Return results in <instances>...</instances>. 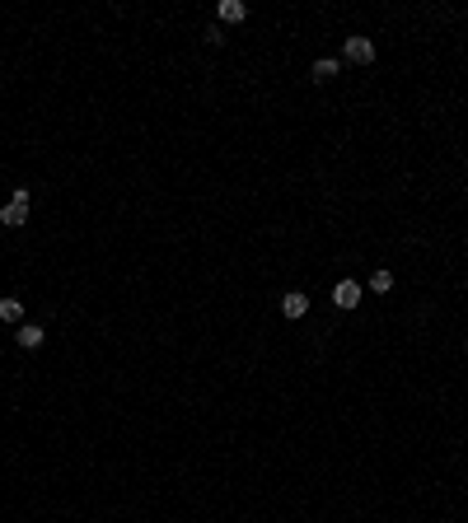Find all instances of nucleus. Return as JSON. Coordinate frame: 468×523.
<instances>
[{"mask_svg":"<svg viewBox=\"0 0 468 523\" xmlns=\"http://www.w3.org/2000/svg\"><path fill=\"white\" fill-rule=\"evenodd\" d=\"M337 70H342V61H332V56H323V61H314V79H319V84H328V79L337 75Z\"/></svg>","mask_w":468,"mask_h":523,"instance_id":"nucleus-7","label":"nucleus"},{"mask_svg":"<svg viewBox=\"0 0 468 523\" xmlns=\"http://www.w3.org/2000/svg\"><path fill=\"white\" fill-rule=\"evenodd\" d=\"M332 304L337 308H356L360 304V285L356 280H337V285H332Z\"/></svg>","mask_w":468,"mask_h":523,"instance_id":"nucleus-3","label":"nucleus"},{"mask_svg":"<svg viewBox=\"0 0 468 523\" xmlns=\"http://www.w3.org/2000/svg\"><path fill=\"white\" fill-rule=\"evenodd\" d=\"M0 318H5V323H19V318H24V304H19V299H0Z\"/></svg>","mask_w":468,"mask_h":523,"instance_id":"nucleus-8","label":"nucleus"},{"mask_svg":"<svg viewBox=\"0 0 468 523\" xmlns=\"http://www.w3.org/2000/svg\"><path fill=\"white\" fill-rule=\"evenodd\" d=\"M281 313H286V318H305V313H309V294L291 290L286 299H281Z\"/></svg>","mask_w":468,"mask_h":523,"instance_id":"nucleus-4","label":"nucleus"},{"mask_svg":"<svg viewBox=\"0 0 468 523\" xmlns=\"http://www.w3.org/2000/svg\"><path fill=\"white\" fill-rule=\"evenodd\" d=\"M43 337H47V332H43L38 323H24V327H19V346H24V351H38V346H43Z\"/></svg>","mask_w":468,"mask_h":523,"instance_id":"nucleus-6","label":"nucleus"},{"mask_svg":"<svg viewBox=\"0 0 468 523\" xmlns=\"http://www.w3.org/2000/svg\"><path fill=\"white\" fill-rule=\"evenodd\" d=\"M370 290H374V294H389V290H393V276L384 271V266H379V271L370 276Z\"/></svg>","mask_w":468,"mask_h":523,"instance_id":"nucleus-9","label":"nucleus"},{"mask_svg":"<svg viewBox=\"0 0 468 523\" xmlns=\"http://www.w3.org/2000/svg\"><path fill=\"white\" fill-rule=\"evenodd\" d=\"M342 56H346L351 66H370V61H374V43H370V38H346Z\"/></svg>","mask_w":468,"mask_h":523,"instance_id":"nucleus-2","label":"nucleus"},{"mask_svg":"<svg viewBox=\"0 0 468 523\" xmlns=\"http://www.w3.org/2000/svg\"><path fill=\"white\" fill-rule=\"evenodd\" d=\"M216 15L225 19V24H239V19H249V5H244V0H220Z\"/></svg>","mask_w":468,"mask_h":523,"instance_id":"nucleus-5","label":"nucleus"},{"mask_svg":"<svg viewBox=\"0 0 468 523\" xmlns=\"http://www.w3.org/2000/svg\"><path fill=\"white\" fill-rule=\"evenodd\" d=\"M29 187H15V192H10V201H5V206H0V225H10V229H19V225H24V220H29Z\"/></svg>","mask_w":468,"mask_h":523,"instance_id":"nucleus-1","label":"nucleus"}]
</instances>
